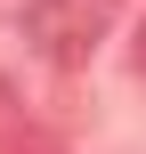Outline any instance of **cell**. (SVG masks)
Instances as JSON below:
<instances>
[{"instance_id": "6da1fadb", "label": "cell", "mask_w": 146, "mask_h": 154, "mask_svg": "<svg viewBox=\"0 0 146 154\" xmlns=\"http://www.w3.org/2000/svg\"><path fill=\"white\" fill-rule=\"evenodd\" d=\"M98 24H106L98 0H24V32H33L41 57H57V65H81Z\"/></svg>"}, {"instance_id": "7a4b0ae2", "label": "cell", "mask_w": 146, "mask_h": 154, "mask_svg": "<svg viewBox=\"0 0 146 154\" xmlns=\"http://www.w3.org/2000/svg\"><path fill=\"white\" fill-rule=\"evenodd\" d=\"M130 65H138V73H146V24H138V49H130Z\"/></svg>"}, {"instance_id": "3957f363", "label": "cell", "mask_w": 146, "mask_h": 154, "mask_svg": "<svg viewBox=\"0 0 146 154\" xmlns=\"http://www.w3.org/2000/svg\"><path fill=\"white\" fill-rule=\"evenodd\" d=\"M24 154H57V146H24Z\"/></svg>"}, {"instance_id": "277c9868", "label": "cell", "mask_w": 146, "mask_h": 154, "mask_svg": "<svg viewBox=\"0 0 146 154\" xmlns=\"http://www.w3.org/2000/svg\"><path fill=\"white\" fill-rule=\"evenodd\" d=\"M98 8H106V0H98Z\"/></svg>"}]
</instances>
